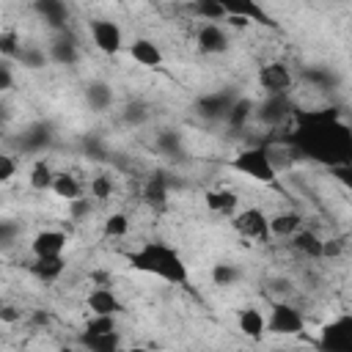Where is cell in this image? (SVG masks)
<instances>
[{"label":"cell","mask_w":352,"mask_h":352,"mask_svg":"<svg viewBox=\"0 0 352 352\" xmlns=\"http://www.w3.org/2000/svg\"><path fill=\"white\" fill-rule=\"evenodd\" d=\"M231 168L245 173L253 182H264V184H275L278 182V170L272 168L267 146H248V148H242L239 154H234Z\"/></svg>","instance_id":"cell-3"},{"label":"cell","mask_w":352,"mask_h":352,"mask_svg":"<svg viewBox=\"0 0 352 352\" xmlns=\"http://www.w3.org/2000/svg\"><path fill=\"white\" fill-rule=\"evenodd\" d=\"M204 204H206L212 212H217V214H231V212L236 209L239 198H236V192L220 187V190H209V192L204 195Z\"/></svg>","instance_id":"cell-23"},{"label":"cell","mask_w":352,"mask_h":352,"mask_svg":"<svg viewBox=\"0 0 352 352\" xmlns=\"http://www.w3.org/2000/svg\"><path fill=\"white\" fill-rule=\"evenodd\" d=\"M47 58L55 60V63H60V66H74V63L80 60L77 38H74L72 33H66V28L58 30V36L52 38V44H50V50H47Z\"/></svg>","instance_id":"cell-11"},{"label":"cell","mask_w":352,"mask_h":352,"mask_svg":"<svg viewBox=\"0 0 352 352\" xmlns=\"http://www.w3.org/2000/svg\"><path fill=\"white\" fill-rule=\"evenodd\" d=\"M14 60H19L25 69H44L47 66V52L44 50H38V47H22L19 52H16V58Z\"/></svg>","instance_id":"cell-30"},{"label":"cell","mask_w":352,"mask_h":352,"mask_svg":"<svg viewBox=\"0 0 352 352\" xmlns=\"http://www.w3.org/2000/svg\"><path fill=\"white\" fill-rule=\"evenodd\" d=\"M195 41H198V50L206 55H220L228 50V33L220 28V22H204L198 28Z\"/></svg>","instance_id":"cell-13"},{"label":"cell","mask_w":352,"mask_h":352,"mask_svg":"<svg viewBox=\"0 0 352 352\" xmlns=\"http://www.w3.org/2000/svg\"><path fill=\"white\" fill-rule=\"evenodd\" d=\"M250 116H253V102H250L248 96H236L234 104H231L228 113H226V121H228L234 129H239Z\"/></svg>","instance_id":"cell-27"},{"label":"cell","mask_w":352,"mask_h":352,"mask_svg":"<svg viewBox=\"0 0 352 352\" xmlns=\"http://www.w3.org/2000/svg\"><path fill=\"white\" fill-rule=\"evenodd\" d=\"M66 270V258L63 253L58 256H33L30 261V272L38 278V280H58Z\"/></svg>","instance_id":"cell-17"},{"label":"cell","mask_w":352,"mask_h":352,"mask_svg":"<svg viewBox=\"0 0 352 352\" xmlns=\"http://www.w3.org/2000/svg\"><path fill=\"white\" fill-rule=\"evenodd\" d=\"M16 234H19V226H16V223H11V220H0V245L14 242Z\"/></svg>","instance_id":"cell-37"},{"label":"cell","mask_w":352,"mask_h":352,"mask_svg":"<svg viewBox=\"0 0 352 352\" xmlns=\"http://www.w3.org/2000/svg\"><path fill=\"white\" fill-rule=\"evenodd\" d=\"M126 261L132 264V270L162 278L165 283H173V286L190 283V272H187L184 258L179 256L176 248H170L165 242H143L138 250L126 253Z\"/></svg>","instance_id":"cell-2"},{"label":"cell","mask_w":352,"mask_h":352,"mask_svg":"<svg viewBox=\"0 0 352 352\" xmlns=\"http://www.w3.org/2000/svg\"><path fill=\"white\" fill-rule=\"evenodd\" d=\"M69 206H72V217H74V220H80V217H85V214L91 212V201H88V198H80V195L72 198Z\"/></svg>","instance_id":"cell-38"},{"label":"cell","mask_w":352,"mask_h":352,"mask_svg":"<svg viewBox=\"0 0 352 352\" xmlns=\"http://www.w3.org/2000/svg\"><path fill=\"white\" fill-rule=\"evenodd\" d=\"M52 179H55V170L50 168V162L38 160V162L30 168V187H33V190H50V187H52Z\"/></svg>","instance_id":"cell-29"},{"label":"cell","mask_w":352,"mask_h":352,"mask_svg":"<svg viewBox=\"0 0 352 352\" xmlns=\"http://www.w3.org/2000/svg\"><path fill=\"white\" fill-rule=\"evenodd\" d=\"M160 146H162L165 151H176V148H179V135H176V132L160 135Z\"/></svg>","instance_id":"cell-43"},{"label":"cell","mask_w":352,"mask_h":352,"mask_svg":"<svg viewBox=\"0 0 352 352\" xmlns=\"http://www.w3.org/2000/svg\"><path fill=\"white\" fill-rule=\"evenodd\" d=\"M305 327L302 314L289 302H275L267 319V333L272 336H300Z\"/></svg>","instance_id":"cell-5"},{"label":"cell","mask_w":352,"mask_h":352,"mask_svg":"<svg viewBox=\"0 0 352 352\" xmlns=\"http://www.w3.org/2000/svg\"><path fill=\"white\" fill-rule=\"evenodd\" d=\"M217 6H223L226 11V19L228 16H236V19H253L258 25H267V28H275V19L261 8L258 0H214Z\"/></svg>","instance_id":"cell-9"},{"label":"cell","mask_w":352,"mask_h":352,"mask_svg":"<svg viewBox=\"0 0 352 352\" xmlns=\"http://www.w3.org/2000/svg\"><path fill=\"white\" fill-rule=\"evenodd\" d=\"M58 198H66V201H72V198H77L80 195V182L72 176V173H55V179H52V187H50Z\"/></svg>","instance_id":"cell-28"},{"label":"cell","mask_w":352,"mask_h":352,"mask_svg":"<svg viewBox=\"0 0 352 352\" xmlns=\"http://www.w3.org/2000/svg\"><path fill=\"white\" fill-rule=\"evenodd\" d=\"M126 231H129V217L124 212H116L104 220V234L107 236H124Z\"/></svg>","instance_id":"cell-32"},{"label":"cell","mask_w":352,"mask_h":352,"mask_svg":"<svg viewBox=\"0 0 352 352\" xmlns=\"http://www.w3.org/2000/svg\"><path fill=\"white\" fill-rule=\"evenodd\" d=\"M236 322H239L242 336H248V338H253V341L264 338V333H267V319L261 316L258 308H242Z\"/></svg>","instance_id":"cell-20"},{"label":"cell","mask_w":352,"mask_h":352,"mask_svg":"<svg viewBox=\"0 0 352 352\" xmlns=\"http://www.w3.org/2000/svg\"><path fill=\"white\" fill-rule=\"evenodd\" d=\"M143 198H146L148 206H154L157 212H162L168 206V179L162 173L151 176L148 184H146V190H143Z\"/></svg>","instance_id":"cell-22"},{"label":"cell","mask_w":352,"mask_h":352,"mask_svg":"<svg viewBox=\"0 0 352 352\" xmlns=\"http://www.w3.org/2000/svg\"><path fill=\"white\" fill-rule=\"evenodd\" d=\"M47 140H50L47 126H33L30 132H25V148H30V151L44 148V146H47Z\"/></svg>","instance_id":"cell-34"},{"label":"cell","mask_w":352,"mask_h":352,"mask_svg":"<svg viewBox=\"0 0 352 352\" xmlns=\"http://www.w3.org/2000/svg\"><path fill=\"white\" fill-rule=\"evenodd\" d=\"M327 170H330V173H333V176H336L341 184H349V182H352V170H349V162H338V165H330Z\"/></svg>","instance_id":"cell-41"},{"label":"cell","mask_w":352,"mask_h":352,"mask_svg":"<svg viewBox=\"0 0 352 352\" xmlns=\"http://www.w3.org/2000/svg\"><path fill=\"white\" fill-rule=\"evenodd\" d=\"M19 50H22L19 33L16 30H0V55L3 58H16Z\"/></svg>","instance_id":"cell-31"},{"label":"cell","mask_w":352,"mask_h":352,"mask_svg":"<svg viewBox=\"0 0 352 352\" xmlns=\"http://www.w3.org/2000/svg\"><path fill=\"white\" fill-rule=\"evenodd\" d=\"M302 226V217L297 212H280L270 217V236H292Z\"/></svg>","instance_id":"cell-25"},{"label":"cell","mask_w":352,"mask_h":352,"mask_svg":"<svg viewBox=\"0 0 352 352\" xmlns=\"http://www.w3.org/2000/svg\"><path fill=\"white\" fill-rule=\"evenodd\" d=\"M231 226H234V231H236L239 236L264 239V242L270 239V217H267L258 206H248V209L236 212L234 220H231Z\"/></svg>","instance_id":"cell-7"},{"label":"cell","mask_w":352,"mask_h":352,"mask_svg":"<svg viewBox=\"0 0 352 352\" xmlns=\"http://www.w3.org/2000/svg\"><path fill=\"white\" fill-rule=\"evenodd\" d=\"M316 346L324 352H352V319L338 316L336 322L324 324Z\"/></svg>","instance_id":"cell-6"},{"label":"cell","mask_w":352,"mask_h":352,"mask_svg":"<svg viewBox=\"0 0 352 352\" xmlns=\"http://www.w3.org/2000/svg\"><path fill=\"white\" fill-rule=\"evenodd\" d=\"M85 330H91V333H110V330H116V316L94 314V316L88 319V324H85Z\"/></svg>","instance_id":"cell-35"},{"label":"cell","mask_w":352,"mask_h":352,"mask_svg":"<svg viewBox=\"0 0 352 352\" xmlns=\"http://www.w3.org/2000/svg\"><path fill=\"white\" fill-rule=\"evenodd\" d=\"M129 58H132L135 63H140V66H162V52H160V47H157L154 41H148V38L132 41V44H129Z\"/></svg>","instance_id":"cell-19"},{"label":"cell","mask_w":352,"mask_h":352,"mask_svg":"<svg viewBox=\"0 0 352 352\" xmlns=\"http://www.w3.org/2000/svg\"><path fill=\"white\" fill-rule=\"evenodd\" d=\"M258 85L264 94H292L294 88V74L286 63L270 60L258 69Z\"/></svg>","instance_id":"cell-8"},{"label":"cell","mask_w":352,"mask_h":352,"mask_svg":"<svg viewBox=\"0 0 352 352\" xmlns=\"http://www.w3.org/2000/svg\"><path fill=\"white\" fill-rule=\"evenodd\" d=\"M88 308H91V314H107V316H118V314H124V302L113 294V289H107V286H96V289H91V294H88Z\"/></svg>","instance_id":"cell-15"},{"label":"cell","mask_w":352,"mask_h":352,"mask_svg":"<svg viewBox=\"0 0 352 352\" xmlns=\"http://www.w3.org/2000/svg\"><path fill=\"white\" fill-rule=\"evenodd\" d=\"M253 113L261 124L267 126H280L283 121H289L294 116V104L289 99V94H267L261 99V104H253Z\"/></svg>","instance_id":"cell-4"},{"label":"cell","mask_w":352,"mask_h":352,"mask_svg":"<svg viewBox=\"0 0 352 352\" xmlns=\"http://www.w3.org/2000/svg\"><path fill=\"white\" fill-rule=\"evenodd\" d=\"M33 11L52 28V30H63L69 22V8L63 0H33Z\"/></svg>","instance_id":"cell-16"},{"label":"cell","mask_w":352,"mask_h":352,"mask_svg":"<svg viewBox=\"0 0 352 352\" xmlns=\"http://www.w3.org/2000/svg\"><path fill=\"white\" fill-rule=\"evenodd\" d=\"M187 14H192V16L204 19V22H226V11L214 0H190L187 3Z\"/></svg>","instance_id":"cell-24"},{"label":"cell","mask_w":352,"mask_h":352,"mask_svg":"<svg viewBox=\"0 0 352 352\" xmlns=\"http://www.w3.org/2000/svg\"><path fill=\"white\" fill-rule=\"evenodd\" d=\"M66 242H69V236H66L63 231H58V228H44V231H38V234L33 236L30 250H33V256H58V253L66 250Z\"/></svg>","instance_id":"cell-14"},{"label":"cell","mask_w":352,"mask_h":352,"mask_svg":"<svg viewBox=\"0 0 352 352\" xmlns=\"http://www.w3.org/2000/svg\"><path fill=\"white\" fill-rule=\"evenodd\" d=\"M110 192H113L110 176H94V182H91V195L104 201V198H110Z\"/></svg>","instance_id":"cell-36"},{"label":"cell","mask_w":352,"mask_h":352,"mask_svg":"<svg viewBox=\"0 0 352 352\" xmlns=\"http://www.w3.org/2000/svg\"><path fill=\"white\" fill-rule=\"evenodd\" d=\"M322 242H324V239H322L316 231L302 228V226L292 234V248H294L297 253L308 256V258H322Z\"/></svg>","instance_id":"cell-18"},{"label":"cell","mask_w":352,"mask_h":352,"mask_svg":"<svg viewBox=\"0 0 352 352\" xmlns=\"http://www.w3.org/2000/svg\"><path fill=\"white\" fill-rule=\"evenodd\" d=\"M91 38L96 44V50L107 52V55H116L121 47H124V36H121V28L110 19H94L91 22Z\"/></svg>","instance_id":"cell-10"},{"label":"cell","mask_w":352,"mask_h":352,"mask_svg":"<svg viewBox=\"0 0 352 352\" xmlns=\"http://www.w3.org/2000/svg\"><path fill=\"white\" fill-rule=\"evenodd\" d=\"M80 344L94 349V352H116L118 344H121V336H118V330H110V333H91V330H85L80 336Z\"/></svg>","instance_id":"cell-21"},{"label":"cell","mask_w":352,"mask_h":352,"mask_svg":"<svg viewBox=\"0 0 352 352\" xmlns=\"http://www.w3.org/2000/svg\"><path fill=\"white\" fill-rule=\"evenodd\" d=\"M146 118H148V113H146L143 104H129L126 113H124V121H129V124H140V121H146Z\"/></svg>","instance_id":"cell-39"},{"label":"cell","mask_w":352,"mask_h":352,"mask_svg":"<svg viewBox=\"0 0 352 352\" xmlns=\"http://www.w3.org/2000/svg\"><path fill=\"white\" fill-rule=\"evenodd\" d=\"M16 173V162L8 154H0V182H8Z\"/></svg>","instance_id":"cell-40"},{"label":"cell","mask_w":352,"mask_h":352,"mask_svg":"<svg viewBox=\"0 0 352 352\" xmlns=\"http://www.w3.org/2000/svg\"><path fill=\"white\" fill-rule=\"evenodd\" d=\"M234 99H236L234 91H214V94L201 96L195 102V110H198V116H204L209 121H217V118H226V113L234 104Z\"/></svg>","instance_id":"cell-12"},{"label":"cell","mask_w":352,"mask_h":352,"mask_svg":"<svg viewBox=\"0 0 352 352\" xmlns=\"http://www.w3.org/2000/svg\"><path fill=\"white\" fill-rule=\"evenodd\" d=\"M85 99H88V107H91V110L102 113V110H107V107L113 104V91H110V85H104V82H91V85L85 88Z\"/></svg>","instance_id":"cell-26"},{"label":"cell","mask_w":352,"mask_h":352,"mask_svg":"<svg viewBox=\"0 0 352 352\" xmlns=\"http://www.w3.org/2000/svg\"><path fill=\"white\" fill-rule=\"evenodd\" d=\"M19 316H22V314H19L14 305H0V322H8V324H11V322H16Z\"/></svg>","instance_id":"cell-44"},{"label":"cell","mask_w":352,"mask_h":352,"mask_svg":"<svg viewBox=\"0 0 352 352\" xmlns=\"http://www.w3.org/2000/svg\"><path fill=\"white\" fill-rule=\"evenodd\" d=\"M212 280H214L217 286H231V283L239 280V270L231 267V264H217V267L212 270Z\"/></svg>","instance_id":"cell-33"},{"label":"cell","mask_w":352,"mask_h":352,"mask_svg":"<svg viewBox=\"0 0 352 352\" xmlns=\"http://www.w3.org/2000/svg\"><path fill=\"white\" fill-rule=\"evenodd\" d=\"M33 322H36V324H47V322H50V316H47V314H41V311H36V314H33Z\"/></svg>","instance_id":"cell-45"},{"label":"cell","mask_w":352,"mask_h":352,"mask_svg":"<svg viewBox=\"0 0 352 352\" xmlns=\"http://www.w3.org/2000/svg\"><path fill=\"white\" fill-rule=\"evenodd\" d=\"M11 85H14V72H11L8 63H0V94L8 91Z\"/></svg>","instance_id":"cell-42"},{"label":"cell","mask_w":352,"mask_h":352,"mask_svg":"<svg viewBox=\"0 0 352 352\" xmlns=\"http://www.w3.org/2000/svg\"><path fill=\"white\" fill-rule=\"evenodd\" d=\"M297 116V129L286 138L292 151L322 162V165H338L349 162L352 154V132L341 121L338 110H314V113H294Z\"/></svg>","instance_id":"cell-1"}]
</instances>
